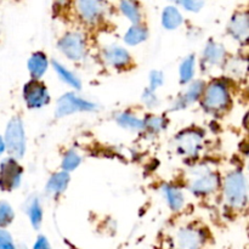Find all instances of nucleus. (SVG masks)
I'll return each instance as SVG.
<instances>
[{"instance_id":"nucleus-1","label":"nucleus","mask_w":249,"mask_h":249,"mask_svg":"<svg viewBox=\"0 0 249 249\" xmlns=\"http://www.w3.org/2000/svg\"><path fill=\"white\" fill-rule=\"evenodd\" d=\"M201 97L202 106L209 113H223L231 106V95L229 88L221 80H214L207 85Z\"/></svg>"},{"instance_id":"nucleus-2","label":"nucleus","mask_w":249,"mask_h":249,"mask_svg":"<svg viewBox=\"0 0 249 249\" xmlns=\"http://www.w3.org/2000/svg\"><path fill=\"white\" fill-rule=\"evenodd\" d=\"M224 196L226 203L233 209H242L247 204V181L241 170L229 173L224 181Z\"/></svg>"},{"instance_id":"nucleus-3","label":"nucleus","mask_w":249,"mask_h":249,"mask_svg":"<svg viewBox=\"0 0 249 249\" xmlns=\"http://www.w3.org/2000/svg\"><path fill=\"white\" fill-rule=\"evenodd\" d=\"M5 150L14 160H19L26 152V133L23 122L19 117H14L9 122L5 130Z\"/></svg>"},{"instance_id":"nucleus-4","label":"nucleus","mask_w":249,"mask_h":249,"mask_svg":"<svg viewBox=\"0 0 249 249\" xmlns=\"http://www.w3.org/2000/svg\"><path fill=\"white\" fill-rule=\"evenodd\" d=\"M220 185V178L208 168L194 173L189 182V190L196 196H208L214 194Z\"/></svg>"},{"instance_id":"nucleus-5","label":"nucleus","mask_w":249,"mask_h":249,"mask_svg":"<svg viewBox=\"0 0 249 249\" xmlns=\"http://www.w3.org/2000/svg\"><path fill=\"white\" fill-rule=\"evenodd\" d=\"M203 133L198 129L190 128L181 131L175 138L178 152L185 157H196L203 146Z\"/></svg>"},{"instance_id":"nucleus-6","label":"nucleus","mask_w":249,"mask_h":249,"mask_svg":"<svg viewBox=\"0 0 249 249\" xmlns=\"http://www.w3.org/2000/svg\"><path fill=\"white\" fill-rule=\"evenodd\" d=\"M96 108V105L83 97L78 96L74 92H67L58 99L55 109V116L57 118L70 116L77 112H90Z\"/></svg>"},{"instance_id":"nucleus-7","label":"nucleus","mask_w":249,"mask_h":249,"mask_svg":"<svg viewBox=\"0 0 249 249\" xmlns=\"http://www.w3.org/2000/svg\"><path fill=\"white\" fill-rule=\"evenodd\" d=\"M206 243V233L196 226L187 225L179 229L173 238V249H202Z\"/></svg>"},{"instance_id":"nucleus-8","label":"nucleus","mask_w":249,"mask_h":249,"mask_svg":"<svg viewBox=\"0 0 249 249\" xmlns=\"http://www.w3.org/2000/svg\"><path fill=\"white\" fill-rule=\"evenodd\" d=\"M23 169L16 160L9 157L0 164V190L14 191L21 185Z\"/></svg>"},{"instance_id":"nucleus-9","label":"nucleus","mask_w":249,"mask_h":249,"mask_svg":"<svg viewBox=\"0 0 249 249\" xmlns=\"http://www.w3.org/2000/svg\"><path fill=\"white\" fill-rule=\"evenodd\" d=\"M61 53L72 61H79L85 56V39L78 32H68L58 41Z\"/></svg>"},{"instance_id":"nucleus-10","label":"nucleus","mask_w":249,"mask_h":249,"mask_svg":"<svg viewBox=\"0 0 249 249\" xmlns=\"http://www.w3.org/2000/svg\"><path fill=\"white\" fill-rule=\"evenodd\" d=\"M23 99L28 108H41L49 104L50 95L48 88L40 80H29L23 87Z\"/></svg>"},{"instance_id":"nucleus-11","label":"nucleus","mask_w":249,"mask_h":249,"mask_svg":"<svg viewBox=\"0 0 249 249\" xmlns=\"http://www.w3.org/2000/svg\"><path fill=\"white\" fill-rule=\"evenodd\" d=\"M228 32L235 40L247 43L248 39V14L246 11H237L231 17L228 26Z\"/></svg>"},{"instance_id":"nucleus-12","label":"nucleus","mask_w":249,"mask_h":249,"mask_svg":"<svg viewBox=\"0 0 249 249\" xmlns=\"http://www.w3.org/2000/svg\"><path fill=\"white\" fill-rule=\"evenodd\" d=\"M77 11L79 17L87 23H95L99 21L105 12V4L101 1H78Z\"/></svg>"},{"instance_id":"nucleus-13","label":"nucleus","mask_w":249,"mask_h":249,"mask_svg":"<svg viewBox=\"0 0 249 249\" xmlns=\"http://www.w3.org/2000/svg\"><path fill=\"white\" fill-rule=\"evenodd\" d=\"M104 57L111 67L117 68V70H123L131 63L130 53L122 46L112 45L106 48L104 51Z\"/></svg>"},{"instance_id":"nucleus-14","label":"nucleus","mask_w":249,"mask_h":249,"mask_svg":"<svg viewBox=\"0 0 249 249\" xmlns=\"http://www.w3.org/2000/svg\"><path fill=\"white\" fill-rule=\"evenodd\" d=\"M206 88L203 80H196V82H192L191 85L187 88L186 91L174 102L172 109H182L186 108L189 105L195 104L196 101H198L201 99L202 94H203V90Z\"/></svg>"},{"instance_id":"nucleus-15","label":"nucleus","mask_w":249,"mask_h":249,"mask_svg":"<svg viewBox=\"0 0 249 249\" xmlns=\"http://www.w3.org/2000/svg\"><path fill=\"white\" fill-rule=\"evenodd\" d=\"M226 56H228V53H226L225 48L221 44L211 40L208 41L206 49H204L203 62L209 67H214V66L219 67L225 63Z\"/></svg>"},{"instance_id":"nucleus-16","label":"nucleus","mask_w":249,"mask_h":249,"mask_svg":"<svg viewBox=\"0 0 249 249\" xmlns=\"http://www.w3.org/2000/svg\"><path fill=\"white\" fill-rule=\"evenodd\" d=\"M48 57L41 51H36L29 57L28 60V71L31 74L32 79L39 80L48 70Z\"/></svg>"},{"instance_id":"nucleus-17","label":"nucleus","mask_w":249,"mask_h":249,"mask_svg":"<svg viewBox=\"0 0 249 249\" xmlns=\"http://www.w3.org/2000/svg\"><path fill=\"white\" fill-rule=\"evenodd\" d=\"M70 179V174L63 172V170L60 173H56L49 179L48 185H46V192L53 195V196H60L67 189Z\"/></svg>"},{"instance_id":"nucleus-18","label":"nucleus","mask_w":249,"mask_h":249,"mask_svg":"<svg viewBox=\"0 0 249 249\" xmlns=\"http://www.w3.org/2000/svg\"><path fill=\"white\" fill-rule=\"evenodd\" d=\"M182 15L179 9L175 6H167L162 14V24L165 29L174 31L178 27L181 26Z\"/></svg>"},{"instance_id":"nucleus-19","label":"nucleus","mask_w":249,"mask_h":249,"mask_svg":"<svg viewBox=\"0 0 249 249\" xmlns=\"http://www.w3.org/2000/svg\"><path fill=\"white\" fill-rule=\"evenodd\" d=\"M163 194H164L168 206L170 207L172 211H179L184 206V194L178 187L173 186V185H165L163 187Z\"/></svg>"},{"instance_id":"nucleus-20","label":"nucleus","mask_w":249,"mask_h":249,"mask_svg":"<svg viewBox=\"0 0 249 249\" xmlns=\"http://www.w3.org/2000/svg\"><path fill=\"white\" fill-rule=\"evenodd\" d=\"M147 36L148 32L147 29H146V27L141 26V24H133L125 33L124 41H125L128 45L134 46L145 41L146 39H147Z\"/></svg>"},{"instance_id":"nucleus-21","label":"nucleus","mask_w":249,"mask_h":249,"mask_svg":"<svg viewBox=\"0 0 249 249\" xmlns=\"http://www.w3.org/2000/svg\"><path fill=\"white\" fill-rule=\"evenodd\" d=\"M53 70H55L56 73L58 74V77L61 78V80H63V82L67 83L68 85H71V87L74 88V89L77 90H79L80 88H82V82H80V79L74 74V73L68 71L65 66L61 65L57 61H53Z\"/></svg>"},{"instance_id":"nucleus-22","label":"nucleus","mask_w":249,"mask_h":249,"mask_svg":"<svg viewBox=\"0 0 249 249\" xmlns=\"http://www.w3.org/2000/svg\"><path fill=\"white\" fill-rule=\"evenodd\" d=\"M116 121L122 128L129 129V130L138 131V130H142V129H145L142 119L138 118V117L133 116V114L128 113V112H123V113L117 114Z\"/></svg>"},{"instance_id":"nucleus-23","label":"nucleus","mask_w":249,"mask_h":249,"mask_svg":"<svg viewBox=\"0 0 249 249\" xmlns=\"http://www.w3.org/2000/svg\"><path fill=\"white\" fill-rule=\"evenodd\" d=\"M180 83L181 84H187L194 79L195 75V55H190L185 58L180 65L179 70Z\"/></svg>"},{"instance_id":"nucleus-24","label":"nucleus","mask_w":249,"mask_h":249,"mask_svg":"<svg viewBox=\"0 0 249 249\" xmlns=\"http://www.w3.org/2000/svg\"><path fill=\"white\" fill-rule=\"evenodd\" d=\"M28 216L31 219L32 226L38 230L41 225V221H43V208H41L39 199L36 198V197L32 198V201L29 202Z\"/></svg>"},{"instance_id":"nucleus-25","label":"nucleus","mask_w":249,"mask_h":249,"mask_svg":"<svg viewBox=\"0 0 249 249\" xmlns=\"http://www.w3.org/2000/svg\"><path fill=\"white\" fill-rule=\"evenodd\" d=\"M119 7H121L122 14H124V16L125 17H128L129 21H130L131 23L140 24L141 12L136 2L122 1L121 4H119Z\"/></svg>"},{"instance_id":"nucleus-26","label":"nucleus","mask_w":249,"mask_h":249,"mask_svg":"<svg viewBox=\"0 0 249 249\" xmlns=\"http://www.w3.org/2000/svg\"><path fill=\"white\" fill-rule=\"evenodd\" d=\"M80 162H82V158H80V156L78 155L75 151L71 150V151H68V152L65 153L61 165H62L63 172L68 173V172H72V170L77 169V168L79 167Z\"/></svg>"},{"instance_id":"nucleus-27","label":"nucleus","mask_w":249,"mask_h":249,"mask_svg":"<svg viewBox=\"0 0 249 249\" xmlns=\"http://www.w3.org/2000/svg\"><path fill=\"white\" fill-rule=\"evenodd\" d=\"M167 124L168 121L164 117L150 116L148 118L143 119V126H145V129L150 130L151 133H160V131L164 130Z\"/></svg>"},{"instance_id":"nucleus-28","label":"nucleus","mask_w":249,"mask_h":249,"mask_svg":"<svg viewBox=\"0 0 249 249\" xmlns=\"http://www.w3.org/2000/svg\"><path fill=\"white\" fill-rule=\"evenodd\" d=\"M15 218L14 211L7 202H0V229L6 228Z\"/></svg>"},{"instance_id":"nucleus-29","label":"nucleus","mask_w":249,"mask_h":249,"mask_svg":"<svg viewBox=\"0 0 249 249\" xmlns=\"http://www.w3.org/2000/svg\"><path fill=\"white\" fill-rule=\"evenodd\" d=\"M163 73L160 72V71H152L150 73V87L148 89L152 90V91H156L160 85H163Z\"/></svg>"},{"instance_id":"nucleus-30","label":"nucleus","mask_w":249,"mask_h":249,"mask_svg":"<svg viewBox=\"0 0 249 249\" xmlns=\"http://www.w3.org/2000/svg\"><path fill=\"white\" fill-rule=\"evenodd\" d=\"M0 249H16L10 233L2 229H0Z\"/></svg>"},{"instance_id":"nucleus-31","label":"nucleus","mask_w":249,"mask_h":249,"mask_svg":"<svg viewBox=\"0 0 249 249\" xmlns=\"http://www.w3.org/2000/svg\"><path fill=\"white\" fill-rule=\"evenodd\" d=\"M142 101L143 104L147 105L150 108H153V107H156L158 105V99L157 96H156V92L152 91V90H150L148 88L147 89H145V91H143Z\"/></svg>"},{"instance_id":"nucleus-32","label":"nucleus","mask_w":249,"mask_h":249,"mask_svg":"<svg viewBox=\"0 0 249 249\" xmlns=\"http://www.w3.org/2000/svg\"><path fill=\"white\" fill-rule=\"evenodd\" d=\"M179 4L181 5V6H184L187 11L197 12V11H199L202 7H203L204 2L195 1V0H189V1H181V2H179Z\"/></svg>"},{"instance_id":"nucleus-33","label":"nucleus","mask_w":249,"mask_h":249,"mask_svg":"<svg viewBox=\"0 0 249 249\" xmlns=\"http://www.w3.org/2000/svg\"><path fill=\"white\" fill-rule=\"evenodd\" d=\"M33 249H51V247L45 236H39L36 242H34Z\"/></svg>"},{"instance_id":"nucleus-34","label":"nucleus","mask_w":249,"mask_h":249,"mask_svg":"<svg viewBox=\"0 0 249 249\" xmlns=\"http://www.w3.org/2000/svg\"><path fill=\"white\" fill-rule=\"evenodd\" d=\"M4 151H5V143H4V139H2L1 136H0V156H1L2 153H4Z\"/></svg>"}]
</instances>
